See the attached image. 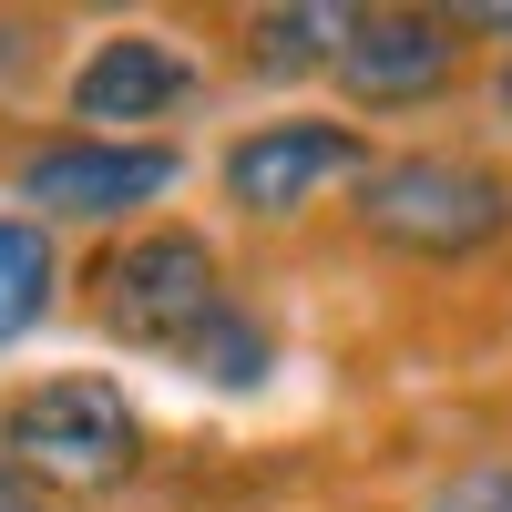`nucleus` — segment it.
<instances>
[{
	"mask_svg": "<svg viewBox=\"0 0 512 512\" xmlns=\"http://www.w3.org/2000/svg\"><path fill=\"white\" fill-rule=\"evenodd\" d=\"M338 205L359 246L400 267H482L512 246V164L482 144H379V164Z\"/></svg>",
	"mask_w": 512,
	"mask_h": 512,
	"instance_id": "1",
	"label": "nucleus"
},
{
	"mask_svg": "<svg viewBox=\"0 0 512 512\" xmlns=\"http://www.w3.org/2000/svg\"><path fill=\"white\" fill-rule=\"evenodd\" d=\"M144 461H154V420L113 369H41L0 400V472L62 512L134 492Z\"/></svg>",
	"mask_w": 512,
	"mask_h": 512,
	"instance_id": "2",
	"label": "nucleus"
},
{
	"mask_svg": "<svg viewBox=\"0 0 512 512\" xmlns=\"http://www.w3.org/2000/svg\"><path fill=\"white\" fill-rule=\"evenodd\" d=\"M236 297L226 246L185 226V216H154V226H123L72 267V308L93 318L113 349H144V359H175L185 338L205 328Z\"/></svg>",
	"mask_w": 512,
	"mask_h": 512,
	"instance_id": "3",
	"label": "nucleus"
},
{
	"mask_svg": "<svg viewBox=\"0 0 512 512\" xmlns=\"http://www.w3.org/2000/svg\"><path fill=\"white\" fill-rule=\"evenodd\" d=\"M195 175L185 144H123V134H72V123H31V134L0 154V185L31 226L52 236H123L154 226V205Z\"/></svg>",
	"mask_w": 512,
	"mask_h": 512,
	"instance_id": "4",
	"label": "nucleus"
},
{
	"mask_svg": "<svg viewBox=\"0 0 512 512\" xmlns=\"http://www.w3.org/2000/svg\"><path fill=\"white\" fill-rule=\"evenodd\" d=\"M369 164H379V134L349 123L338 103L256 113V123H236L216 144V205L236 226H297V216H318V205H338Z\"/></svg>",
	"mask_w": 512,
	"mask_h": 512,
	"instance_id": "5",
	"label": "nucleus"
},
{
	"mask_svg": "<svg viewBox=\"0 0 512 512\" xmlns=\"http://www.w3.org/2000/svg\"><path fill=\"white\" fill-rule=\"evenodd\" d=\"M205 62L185 52L175 31L154 21H123V31H93L72 52V72L52 82V103L72 134H123V144H175V123L205 113Z\"/></svg>",
	"mask_w": 512,
	"mask_h": 512,
	"instance_id": "6",
	"label": "nucleus"
},
{
	"mask_svg": "<svg viewBox=\"0 0 512 512\" xmlns=\"http://www.w3.org/2000/svg\"><path fill=\"white\" fill-rule=\"evenodd\" d=\"M472 41H461L451 11H420V0H390V11H349V41L328 62V93L349 123H400V113H431L472 82Z\"/></svg>",
	"mask_w": 512,
	"mask_h": 512,
	"instance_id": "7",
	"label": "nucleus"
},
{
	"mask_svg": "<svg viewBox=\"0 0 512 512\" xmlns=\"http://www.w3.org/2000/svg\"><path fill=\"white\" fill-rule=\"evenodd\" d=\"M277 359H287L277 318L256 308V297H226V308L205 318V328H195L164 369H175V379H195V390H216V400H256V390L277 379Z\"/></svg>",
	"mask_w": 512,
	"mask_h": 512,
	"instance_id": "8",
	"label": "nucleus"
},
{
	"mask_svg": "<svg viewBox=\"0 0 512 512\" xmlns=\"http://www.w3.org/2000/svg\"><path fill=\"white\" fill-rule=\"evenodd\" d=\"M349 11L338 0H277V11H236V72L246 82H328Z\"/></svg>",
	"mask_w": 512,
	"mask_h": 512,
	"instance_id": "9",
	"label": "nucleus"
},
{
	"mask_svg": "<svg viewBox=\"0 0 512 512\" xmlns=\"http://www.w3.org/2000/svg\"><path fill=\"white\" fill-rule=\"evenodd\" d=\"M62 297H72V256H62V236L31 226L21 205H0V359H11L21 338L52 328Z\"/></svg>",
	"mask_w": 512,
	"mask_h": 512,
	"instance_id": "10",
	"label": "nucleus"
},
{
	"mask_svg": "<svg viewBox=\"0 0 512 512\" xmlns=\"http://www.w3.org/2000/svg\"><path fill=\"white\" fill-rule=\"evenodd\" d=\"M420 512H512V451H482L420 492Z\"/></svg>",
	"mask_w": 512,
	"mask_h": 512,
	"instance_id": "11",
	"label": "nucleus"
},
{
	"mask_svg": "<svg viewBox=\"0 0 512 512\" xmlns=\"http://www.w3.org/2000/svg\"><path fill=\"white\" fill-rule=\"evenodd\" d=\"M482 93H492V113H502V134H512V52H502V62L482 72Z\"/></svg>",
	"mask_w": 512,
	"mask_h": 512,
	"instance_id": "12",
	"label": "nucleus"
},
{
	"mask_svg": "<svg viewBox=\"0 0 512 512\" xmlns=\"http://www.w3.org/2000/svg\"><path fill=\"white\" fill-rule=\"evenodd\" d=\"M0 512H62V502H41L31 482H11V472H0Z\"/></svg>",
	"mask_w": 512,
	"mask_h": 512,
	"instance_id": "13",
	"label": "nucleus"
}]
</instances>
